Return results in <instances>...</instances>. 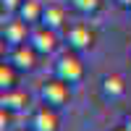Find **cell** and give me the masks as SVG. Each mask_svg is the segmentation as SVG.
<instances>
[{"mask_svg": "<svg viewBox=\"0 0 131 131\" xmlns=\"http://www.w3.org/2000/svg\"><path fill=\"white\" fill-rule=\"evenodd\" d=\"M39 100L50 107H55V110H60V107H66L71 102V84L58 79V76L45 79L39 84Z\"/></svg>", "mask_w": 131, "mask_h": 131, "instance_id": "obj_1", "label": "cell"}, {"mask_svg": "<svg viewBox=\"0 0 131 131\" xmlns=\"http://www.w3.org/2000/svg\"><path fill=\"white\" fill-rule=\"evenodd\" d=\"M94 29L89 24H84V21H76V24H68L63 29V42H66V47L73 50V52H86V50H92L94 47Z\"/></svg>", "mask_w": 131, "mask_h": 131, "instance_id": "obj_2", "label": "cell"}, {"mask_svg": "<svg viewBox=\"0 0 131 131\" xmlns=\"http://www.w3.org/2000/svg\"><path fill=\"white\" fill-rule=\"evenodd\" d=\"M55 76L63 79V81H68V84H79L84 79V63L79 58V52L66 50L63 55L55 60Z\"/></svg>", "mask_w": 131, "mask_h": 131, "instance_id": "obj_3", "label": "cell"}, {"mask_svg": "<svg viewBox=\"0 0 131 131\" xmlns=\"http://www.w3.org/2000/svg\"><path fill=\"white\" fill-rule=\"evenodd\" d=\"M39 52L34 50V45L31 42H21V45H16V47H10V52H8V63H13L16 68L21 71V73H31L39 66Z\"/></svg>", "mask_w": 131, "mask_h": 131, "instance_id": "obj_4", "label": "cell"}, {"mask_svg": "<svg viewBox=\"0 0 131 131\" xmlns=\"http://www.w3.org/2000/svg\"><path fill=\"white\" fill-rule=\"evenodd\" d=\"M29 37H31V26L26 24L24 18L13 16V18L3 21V29H0V39H3L8 47H16V45H21V42H29Z\"/></svg>", "mask_w": 131, "mask_h": 131, "instance_id": "obj_5", "label": "cell"}, {"mask_svg": "<svg viewBox=\"0 0 131 131\" xmlns=\"http://www.w3.org/2000/svg\"><path fill=\"white\" fill-rule=\"evenodd\" d=\"M29 131H60V115L55 107L42 102L29 115Z\"/></svg>", "mask_w": 131, "mask_h": 131, "instance_id": "obj_6", "label": "cell"}, {"mask_svg": "<svg viewBox=\"0 0 131 131\" xmlns=\"http://www.w3.org/2000/svg\"><path fill=\"white\" fill-rule=\"evenodd\" d=\"M29 42L34 45V50L39 52L42 58L52 55V52L58 50V45H60V39H58V31H55V29H47V26H42V24H39L34 31H31Z\"/></svg>", "mask_w": 131, "mask_h": 131, "instance_id": "obj_7", "label": "cell"}, {"mask_svg": "<svg viewBox=\"0 0 131 131\" xmlns=\"http://www.w3.org/2000/svg\"><path fill=\"white\" fill-rule=\"evenodd\" d=\"M68 5H63V3H47L45 10H42V26H47V29H66L68 26Z\"/></svg>", "mask_w": 131, "mask_h": 131, "instance_id": "obj_8", "label": "cell"}, {"mask_svg": "<svg viewBox=\"0 0 131 131\" xmlns=\"http://www.w3.org/2000/svg\"><path fill=\"white\" fill-rule=\"evenodd\" d=\"M100 94H102V100H107V102L123 100V97H126V81H123V76H118V73L102 76V81H100Z\"/></svg>", "mask_w": 131, "mask_h": 131, "instance_id": "obj_9", "label": "cell"}, {"mask_svg": "<svg viewBox=\"0 0 131 131\" xmlns=\"http://www.w3.org/2000/svg\"><path fill=\"white\" fill-rule=\"evenodd\" d=\"M0 107L3 110H10V113H24L29 107V94L24 89H18V86H13V89H3L0 92Z\"/></svg>", "mask_w": 131, "mask_h": 131, "instance_id": "obj_10", "label": "cell"}, {"mask_svg": "<svg viewBox=\"0 0 131 131\" xmlns=\"http://www.w3.org/2000/svg\"><path fill=\"white\" fill-rule=\"evenodd\" d=\"M42 10H45V3H39V0H24V3L18 5L16 16L24 18L29 26H39L42 24Z\"/></svg>", "mask_w": 131, "mask_h": 131, "instance_id": "obj_11", "label": "cell"}, {"mask_svg": "<svg viewBox=\"0 0 131 131\" xmlns=\"http://www.w3.org/2000/svg\"><path fill=\"white\" fill-rule=\"evenodd\" d=\"M18 76H21V71L16 68V66L8 63V60H3V63H0V92L18 86Z\"/></svg>", "mask_w": 131, "mask_h": 131, "instance_id": "obj_12", "label": "cell"}, {"mask_svg": "<svg viewBox=\"0 0 131 131\" xmlns=\"http://www.w3.org/2000/svg\"><path fill=\"white\" fill-rule=\"evenodd\" d=\"M66 5L79 16H94L102 10V0H66Z\"/></svg>", "mask_w": 131, "mask_h": 131, "instance_id": "obj_13", "label": "cell"}, {"mask_svg": "<svg viewBox=\"0 0 131 131\" xmlns=\"http://www.w3.org/2000/svg\"><path fill=\"white\" fill-rule=\"evenodd\" d=\"M21 3H24V0H0V5H3V10H10V13H16Z\"/></svg>", "mask_w": 131, "mask_h": 131, "instance_id": "obj_14", "label": "cell"}, {"mask_svg": "<svg viewBox=\"0 0 131 131\" xmlns=\"http://www.w3.org/2000/svg\"><path fill=\"white\" fill-rule=\"evenodd\" d=\"M10 121H13V113L0 107V126H3V128H8V126H10Z\"/></svg>", "mask_w": 131, "mask_h": 131, "instance_id": "obj_15", "label": "cell"}, {"mask_svg": "<svg viewBox=\"0 0 131 131\" xmlns=\"http://www.w3.org/2000/svg\"><path fill=\"white\" fill-rule=\"evenodd\" d=\"M113 3L118 8H123V10H131V0H113Z\"/></svg>", "mask_w": 131, "mask_h": 131, "instance_id": "obj_16", "label": "cell"}, {"mask_svg": "<svg viewBox=\"0 0 131 131\" xmlns=\"http://www.w3.org/2000/svg\"><path fill=\"white\" fill-rule=\"evenodd\" d=\"M110 131H131V128H128V126H126V123H121V126H113V128H110Z\"/></svg>", "mask_w": 131, "mask_h": 131, "instance_id": "obj_17", "label": "cell"}, {"mask_svg": "<svg viewBox=\"0 0 131 131\" xmlns=\"http://www.w3.org/2000/svg\"><path fill=\"white\" fill-rule=\"evenodd\" d=\"M126 126H128V128H131V113H128V115H126Z\"/></svg>", "mask_w": 131, "mask_h": 131, "instance_id": "obj_18", "label": "cell"}, {"mask_svg": "<svg viewBox=\"0 0 131 131\" xmlns=\"http://www.w3.org/2000/svg\"><path fill=\"white\" fill-rule=\"evenodd\" d=\"M128 13H131V10H128Z\"/></svg>", "mask_w": 131, "mask_h": 131, "instance_id": "obj_19", "label": "cell"}]
</instances>
